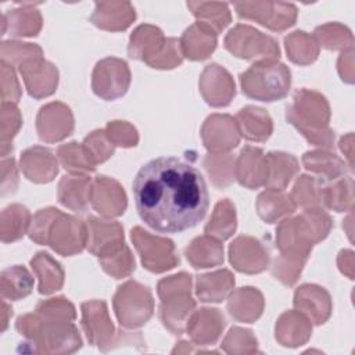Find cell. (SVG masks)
Wrapping results in <instances>:
<instances>
[{
  "label": "cell",
  "mask_w": 355,
  "mask_h": 355,
  "mask_svg": "<svg viewBox=\"0 0 355 355\" xmlns=\"http://www.w3.org/2000/svg\"><path fill=\"white\" fill-rule=\"evenodd\" d=\"M141 220L161 233H179L207 215L209 196L201 172L176 157H159L143 165L133 180Z\"/></svg>",
  "instance_id": "cell-1"
},
{
  "label": "cell",
  "mask_w": 355,
  "mask_h": 355,
  "mask_svg": "<svg viewBox=\"0 0 355 355\" xmlns=\"http://www.w3.org/2000/svg\"><path fill=\"white\" fill-rule=\"evenodd\" d=\"M286 119L313 146L333 147L334 132L329 128L330 105L320 93L309 89L297 90L294 103L286 107Z\"/></svg>",
  "instance_id": "cell-2"
},
{
  "label": "cell",
  "mask_w": 355,
  "mask_h": 355,
  "mask_svg": "<svg viewBox=\"0 0 355 355\" xmlns=\"http://www.w3.org/2000/svg\"><path fill=\"white\" fill-rule=\"evenodd\" d=\"M333 222L324 209H306L295 218H286L276 229L280 254L308 259L313 244L327 237Z\"/></svg>",
  "instance_id": "cell-3"
},
{
  "label": "cell",
  "mask_w": 355,
  "mask_h": 355,
  "mask_svg": "<svg viewBox=\"0 0 355 355\" xmlns=\"http://www.w3.org/2000/svg\"><path fill=\"white\" fill-rule=\"evenodd\" d=\"M15 329L29 340V352L68 354L82 345L80 334L72 322L51 320L36 311L19 316Z\"/></svg>",
  "instance_id": "cell-4"
},
{
  "label": "cell",
  "mask_w": 355,
  "mask_h": 355,
  "mask_svg": "<svg viewBox=\"0 0 355 355\" xmlns=\"http://www.w3.org/2000/svg\"><path fill=\"white\" fill-rule=\"evenodd\" d=\"M193 279L189 273L180 272L158 282L157 293L161 298L159 318L164 326L173 334H182L186 323L196 308L191 297Z\"/></svg>",
  "instance_id": "cell-5"
},
{
  "label": "cell",
  "mask_w": 355,
  "mask_h": 355,
  "mask_svg": "<svg viewBox=\"0 0 355 355\" xmlns=\"http://www.w3.org/2000/svg\"><path fill=\"white\" fill-rule=\"evenodd\" d=\"M243 93L259 101H277L288 94L291 72L277 60H259L240 73Z\"/></svg>",
  "instance_id": "cell-6"
},
{
  "label": "cell",
  "mask_w": 355,
  "mask_h": 355,
  "mask_svg": "<svg viewBox=\"0 0 355 355\" xmlns=\"http://www.w3.org/2000/svg\"><path fill=\"white\" fill-rule=\"evenodd\" d=\"M82 309V326L86 331L87 340L92 345H97L101 351H110L115 344H143L139 333L130 334L129 331L115 330L107 304L101 300L86 301L80 305Z\"/></svg>",
  "instance_id": "cell-7"
},
{
  "label": "cell",
  "mask_w": 355,
  "mask_h": 355,
  "mask_svg": "<svg viewBox=\"0 0 355 355\" xmlns=\"http://www.w3.org/2000/svg\"><path fill=\"white\" fill-rule=\"evenodd\" d=\"M112 305L118 322L128 329L143 326L154 312L151 291L135 280H129L118 287Z\"/></svg>",
  "instance_id": "cell-8"
},
{
  "label": "cell",
  "mask_w": 355,
  "mask_h": 355,
  "mask_svg": "<svg viewBox=\"0 0 355 355\" xmlns=\"http://www.w3.org/2000/svg\"><path fill=\"white\" fill-rule=\"evenodd\" d=\"M225 49L239 58L276 60L280 55L277 42L261 31L239 24L225 36Z\"/></svg>",
  "instance_id": "cell-9"
},
{
  "label": "cell",
  "mask_w": 355,
  "mask_h": 355,
  "mask_svg": "<svg viewBox=\"0 0 355 355\" xmlns=\"http://www.w3.org/2000/svg\"><path fill=\"white\" fill-rule=\"evenodd\" d=\"M130 237L147 270L162 273L179 263V257L172 240L154 236L140 226L132 229Z\"/></svg>",
  "instance_id": "cell-10"
},
{
  "label": "cell",
  "mask_w": 355,
  "mask_h": 355,
  "mask_svg": "<svg viewBox=\"0 0 355 355\" xmlns=\"http://www.w3.org/2000/svg\"><path fill=\"white\" fill-rule=\"evenodd\" d=\"M234 10L240 18L252 19L275 32H283L293 26L298 14L293 3L282 1H241L234 3Z\"/></svg>",
  "instance_id": "cell-11"
},
{
  "label": "cell",
  "mask_w": 355,
  "mask_h": 355,
  "mask_svg": "<svg viewBox=\"0 0 355 355\" xmlns=\"http://www.w3.org/2000/svg\"><path fill=\"white\" fill-rule=\"evenodd\" d=\"M130 78V69L126 61L116 57H107L100 60L93 69L92 89L103 100H116L128 92Z\"/></svg>",
  "instance_id": "cell-12"
},
{
  "label": "cell",
  "mask_w": 355,
  "mask_h": 355,
  "mask_svg": "<svg viewBox=\"0 0 355 355\" xmlns=\"http://www.w3.org/2000/svg\"><path fill=\"white\" fill-rule=\"evenodd\" d=\"M87 227L82 219L60 212L53 222L46 244L64 257L79 254L86 247Z\"/></svg>",
  "instance_id": "cell-13"
},
{
  "label": "cell",
  "mask_w": 355,
  "mask_h": 355,
  "mask_svg": "<svg viewBox=\"0 0 355 355\" xmlns=\"http://www.w3.org/2000/svg\"><path fill=\"white\" fill-rule=\"evenodd\" d=\"M201 139L208 153H229L240 143V132L236 119L227 114L209 115L202 123Z\"/></svg>",
  "instance_id": "cell-14"
},
{
  "label": "cell",
  "mask_w": 355,
  "mask_h": 355,
  "mask_svg": "<svg viewBox=\"0 0 355 355\" xmlns=\"http://www.w3.org/2000/svg\"><path fill=\"white\" fill-rule=\"evenodd\" d=\"M36 130L39 139L46 143H55L73 130V115L71 108L60 101L43 105L36 116Z\"/></svg>",
  "instance_id": "cell-15"
},
{
  "label": "cell",
  "mask_w": 355,
  "mask_h": 355,
  "mask_svg": "<svg viewBox=\"0 0 355 355\" xmlns=\"http://www.w3.org/2000/svg\"><path fill=\"white\" fill-rule=\"evenodd\" d=\"M87 227V250L98 257L104 258L123 247V227L114 220H105L96 216H89L86 220Z\"/></svg>",
  "instance_id": "cell-16"
},
{
  "label": "cell",
  "mask_w": 355,
  "mask_h": 355,
  "mask_svg": "<svg viewBox=\"0 0 355 355\" xmlns=\"http://www.w3.org/2000/svg\"><path fill=\"white\" fill-rule=\"evenodd\" d=\"M229 259L233 268L241 273H259L269 265V251L251 236H239L229 247Z\"/></svg>",
  "instance_id": "cell-17"
},
{
  "label": "cell",
  "mask_w": 355,
  "mask_h": 355,
  "mask_svg": "<svg viewBox=\"0 0 355 355\" xmlns=\"http://www.w3.org/2000/svg\"><path fill=\"white\" fill-rule=\"evenodd\" d=\"M200 92L211 107H226L236 94L232 75L218 64H209L204 68L198 80Z\"/></svg>",
  "instance_id": "cell-18"
},
{
  "label": "cell",
  "mask_w": 355,
  "mask_h": 355,
  "mask_svg": "<svg viewBox=\"0 0 355 355\" xmlns=\"http://www.w3.org/2000/svg\"><path fill=\"white\" fill-rule=\"evenodd\" d=\"M90 202L104 218L121 216L128 207L126 194L119 182L103 175L93 180Z\"/></svg>",
  "instance_id": "cell-19"
},
{
  "label": "cell",
  "mask_w": 355,
  "mask_h": 355,
  "mask_svg": "<svg viewBox=\"0 0 355 355\" xmlns=\"http://www.w3.org/2000/svg\"><path fill=\"white\" fill-rule=\"evenodd\" d=\"M25 87L29 96L43 98L51 96L58 85V71L54 64L46 61L43 57L25 62L19 67Z\"/></svg>",
  "instance_id": "cell-20"
},
{
  "label": "cell",
  "mask_w": 355,
  "mask_h": 355,
  "mask_svg": "<svg viewBox=\"0 0 355 355\" xmlns=\"http://www.w3.org/2000/svg\"><path fill=\"white\" fill-rule=\"evenodd\" d=\"M225 326L226 320L219 309L200 308L190 315L186 323V331L194 344L212 345L220 337Z\"/></svg>",
  "instance_id": "cell-21"
},
{
  "label": "cell",
  "mask_w": 355,
  "mask_h": 355,
  "mask_svg": "<svg viewBox=\"0 0 355 355\" xmlns=\"http://www.w3.org/2000/svg\"><path fill=\"white\" fill-rule=\"evenodd\" d=\"M166 39L159 28L150 24L140 25L130 35L128 54L130 58L144 61L151 67L164 51Z\"/></svg>",
  "instance_id": "cell-22"
},
{
  "label": "cell",
  "mask_w": 355,
  "mask_h": 355,
  "mask_svg": "<svg viewBox=\"0 0 355 355\" xmlns=\"http://www.w3.org/2000/svg\"><path fill=\"white\" fill-rule=\"evenodd\" d=\"M294 306L315 324H323L331 313V298L320 286L302 284L294 293Z\"/></svg>",
  "instance_id": "cell-23"
},
{
  "label": "cell",
  "mask_w": 355,
  "mask_h": 355,
  "mask_svg": "<svg viewBox=\"0 0 355 355\" xmlns=\"http://www.w3.org/2000/svg\"><path fill=\"white\" fill-rule=\"evenodd\" d=\"M236 179L247 189L265 186L268 179L266 155L261 148L245 146L236 159Z\"/></svg>",
  "instance_id": "cell-24"
},
{
  "label": "cell",
  "mask_w": 355,
  "mask_h": 355,
  "mask_svg": "<svg viewBox=\"0 0 355 355\" xmlns=\"http://www.w3.org/2000/svg\"><path fill=\"white\" fill-rule=\"evenodd\" d=\"M43 25L42 14L35 3H21L19 7L6 11L1 17V35L10 33L15 37L36 36Z\"/></svg>",
  "instance_id": "cell-25"
},
{
  "label": "cell",
  "mask_w": 355,
  "mask_h": 355,
  "mask_svg": "<svg viewBox=\"0 0 355 355\" xmlns=\"http://www.w3.org/2000/svg\"><path fill=\"white\" fill-rule=\"evenodd\" d=\"M19 166L26 179L35 183H49L58 173V162L54 154L42 146L25 150L19 158Z\"/></svg>",
  "instance_id": "cell-26"
},
{
  "label": "cell",
  "mask_w": 355,
  "mask_h": 355,
  "mask_svg": "<svg viewBox=\"0 0 355 355\" xmlns=\"http://www.w3.org/2000/svg\"><path fill=\"white\" fill-rule=\"evenodd\" d=\"M136 19L135 7L129 1H97L90 21L104 31H125Z\"/></svg>",
  "instance_id": "cell-27"
},
{
  "label": "cell",
  "mask_w": 355,
  "mask_h": 355,
  "mask_svg": "<svg viewBox=\"0 0 355 355\" xmlns=\"http://www.w3.org/2000/svg\"><path fill=\"white\" fill-rule=\"evenodd\" d=\"M179 40L183 57L201 61L208 58L216 49L218 33L200 22H194L183 32Z\"/></svg>",
  "instance_id": "cell-28"
},
{
  "label": "cell",
  "mask_w": 355,
  "mask_h": 355,
  "mask_svg": "<svg viewBox=\"0 0 355 355\" xmlns=\"http://www.w3.org/2000/svg\"><path fill=\"white\" fill-rule=\"evenodd\" d=\"M263 295L254 287H240L234 290L227 301V311L237 322L252 323L263 311Z\"/></svg>",
  "instance_id": "cell-29"
},
{
  "label": "cell",
  "mask_w": 355,
  "mask_h": 355,
  "mask_svg": "<svg viewBox=\"0 0 355 355\" xmlns=\"http://www.w3.org/2000/svg\"><path fill=\"white\" fill-rule=\"evenodd\" d=\"M234 119L240 136L250 141H265L273 132L270 115L259 107L247 105L237 112Z\"/></svg>",
  "instance_id": "cell-30"
},
{
  "label": "cell",
  "mask_w": 355,
  "mask_h": 355,
  "mask_svg": "<svg viewBox=\"0 0 355 355\" xmlns=\"http://www.w3.org/2000/svg\"><path fill=\"white\" fill-rule=\"evenodd\" d=\"M276 340L284 347H298L305 344L312 333L309 319L301 312L287 311L276 322Z\"/></svg>",
  "instance_id": "cell-31"
},
{
  "label": "cell",
  "mask_w": 355,
  "mask_h": 355,
  "mask_svg": "<svg viewBox=\"0 0 355 355\" xmlns=\"http://www.w3.org/2000/svg\"><path fill=\"white\" fill-rule=\"evenodd\" d=\"M93 180L87 175H68L58 183V201L72 209L83 211L90 202Z\"/></svg>",
  "instance_id": "cell-32"
},
{
  "label": "cell",
  "mask_w": 355,
  "mask_h": 355,
  "mask_svg": "<svg viewBox=\"0 0 355 355\" xmlns=\"http://www.w3.org/2000/svg\"><path fill=\"white\" fill-rule=\"evenodd\" d=\"M186 258L196 269L218 266L223 262V245L219 240L204 234L196 237L184 250Z\"/></svg>",
  "instance_id": "cell-33"
},
{
  "label": "cell",
  "mask_w": 355,
  "mask_h": 355,
  "mask_svg": "<svg viewBox=\"0 0 355 355\" xmlns=\"http://www.w3.org/2000/svg\"><path fill=\"white\" fill-rule=\"evenodd\" d=\"M234 287V276L227 269L205 273L197 277L196 294L202 302H220Z\"/></svg>",
  "instance_id": "cell-34"
},
{
  "label": "cell",
  "mask_w": 355,
  "mask_h": 355,
  "mask_svg": "<svg viewBox=\"0 0 355 355\" xmlns=\"http://www.w3.org/2000/svg\"><path fill=\"white\" fill-rule=\"evenodd\" d=\"M266 164L268 179L265 187L270 190H284L300 169L298 159L293 154L282 151L268 153Z\"/></svg>",
  "instance_id": "cell-35"
},
{
  "label": "cell",
  "mask_w": 355,
  "mask_h": 355,
  "mask_svg": "<svg viewBox=\"0 0 355 355\" xmlns=\"http://www.w3.org/2000/svg\"><path fill=\"white\" fill-rule=\"evenodd\" d=\"M31 266L39 279V293L51 294L64 284V270L61 265L47 252L40 251L31 259Z\"/></svg>",
  "instance_id": "cell-36"
},
{
  "label": "cell",
  "mask_w": 355,
  "mask_h": 355,
  "mask_svg": "<svg viewBox=\"0 0 355 355\" xmlns=\"http://www.w3.org/2000/svg\"><path fill=\"white\" fill-rule=\"evenodd\" d=\"M297 205L291 196L283 190L266 189L258 196L257 211L266 223H275L283 216H288L295 211Z\"/></svg>",
  "instance_id": "cell-37"
},
{
  "label": "cell",
  "mask_w": 355,
  "mask_h": 355,
  "mask_svg": "<svg viewBox=\"0 0 355 355\" xmlns=\"http://www.w3.org/2000/svg\"><path fill=\"white\" fill-rule=\"evenodd\" d=\"M31 212L21 204H11L1 211L0 239L3 243H14L29 232Z\"/></svg>",
  "instance_id": "cell-38"
},
{
  "label": "cell",
  "mask_w": 355,
  "mask_h": 355,
  "mask_svg": "<svg viewBox=\"0 0 355 355\" xmlns=\"http://www.w3.org/2000/svg\"><path fill=\"white\" fill-rule=\"evenodd\" d=\"M33 290V277L25 266L14 265L0 275V291L4 300L18 301L29 295Z\"/></svg>",
  "instance_id": "cell-39"
},
{
  "label": "cell",
  "mask_w": 355,
  "mask_h": 355,
  "mask_svg": "<svg viewBox=\"0 0 355 355\" xmlns=\"http://www.w3.org/2000/svg\"><path fill=\"white\" fill-rule=\"evenodd\" d=\"M187 8L197 18V22L211 28L215 33L222 32L232 21V14L226 3L187 1Z\"/></svg>",
  "instance_id": "cell-40"
},
{
  "label": "cell",
  "mask_w": 355,
  "mask_h": 355,
  "mask_svg": "<svg viewBox=\"0 0 355 355\" xmlns=\"http://www.w3.org/2000/svg\"><path fill=\"white\" fill-rule=\"evenodd\" d=\"M302 164L308 171L322 175L326 180H337L347 173L345 162L326 150L306 151L302 155Z\"/></svg>",
  "instance_id": "cell-41"
},
{
  "label": "cell",
  "mask_w": 355,
  "mask_h": 355,
  "mask_svg": "<svg viewBox=\"0 0 355 355\" xmlns=\"http://www.w3.org/2000/svg\"><path fill=\"white\" fill-rule=\"evenodd\" d=\"M237 227L236 209L230 200L223 198L216 205L205 225V234L223 241L227 240Z\"/></svg>",
  "instance_id": "cell-42"
},
{
  "label": "cell",
  "mask_w": 355,
  "mask_h": 355,
  "mask_svg": "<svg viewBox=\"0 0 355 355\" xmlns=\"http://www.w3.org/2000/svg\"><path fill=\"white\" fill-rule=\"evenodd\" d=\"M287 57L298 65L312 64L319 55V44L313 36L304 31H295L284 37Z\"/></svg>",
  "instance_id": "cell-43"
},
{
  "label": "cell",
  "mask_w": 355,
  "mask_h": 355,
  "mask_svg": "<svg viewBox=\"0 0 355 355\" xmlns=\"http://www.w3.org/2000/svg\"><path fill=\"white\" fill-rule=\"evenodd\" d=\"M322 190L323 184L320 183V180L308 175H301L297 179L290 196L295 205L304 208V211L324 209Z\"/></svg>",
  "instance_id": "cell-44"
},
{
  "label": "cell",
  "mask_w": 355,
  "mask_h": 355,
  "mask_svg": "<svg viewBox=\"0 0 355 355\" xmlns=\"http://www.w3.org/2000/svg\"><path fill=\"white\" fill-rule=\"evenodd\" d=\"M204 166L215 187L225 189L236 179V158L230 153H209L204 159Z\"/></svg>",
  "instance_id": "cell-45"
},
{
  "label": "cell",
  "mask_w": 355,
  "mask_h": 355,
  "mask_svg": "<svg viewBox=\"0 0 355 355\" xmlns=\"http://www.w3.org/2000/svg\"><path fill=\"white\" fill-rule=\"evenodd\" d=\"M354 184L351 178H340L333 180V183L323 186L322 197L323 207L334 209L337 212H344L347 209H352V193Z\"/></svg>",
  "instance_id": "cell-46"
},
{
  "label": "cell",
  "mask_w": 355,
  "mask_h": 355,
  "mask_svg": "<svg viewBox=\"0 0 355 355\" xmlns=\"http://www.w3.org/2000/svg\"><path fill=\"white\" fill-rule=\"evenodd\" d=\"M313 33L318 44L329 50H347L352 47L354 43L351 31L338 22H329L320 25L315 29Z\"/></svg>",
  "instance_id": "cell-47"
},
{
  "label": "cell",
  "mask_w": 355,
  "mask_h": 355,
  "mask_svg": "<svg viewBox=\"0 0 355 355\" xmlns=\"http://www.w3.org/2000/svg\"><path fill=\"white\" fill-rule=\"evenodd\" d=\"M57 158L62 168L73 175H86L96 169V165H93L86 157L83 146L76 141L60 146L57 150Z\"/></svg>",
  "instance_id": "cell-48"
},
{
  "label": "cell",
  "mask_w": 355,
  "mask_h": 355,
  "mask_svg": "<svg viewBox=\"0 0 355 355\" xmlns=\"http://www.w3.org/2000/svg\"><path fill=\"white\" fill-rule=\"evenodd\" d=\"M22 125V116L14 103H1L0 136H1V158L12 151V139Z\"/></svg>",
  "instance_id": "cell-49"
},
{
  "label": "cell",
  "mask_w": 355,
  "mask_h": 355,
  "mask_svg": "<svg viewBox=\"0 0 355 355\" xmlns=\"http://www.w3.org/2000/svg\"><path fill=\"white\" fill-rule=\"evenodd\" d=\"M43 50L37 44L7 40L1 43V61L11 67H22L25 62L42 58Z\"/></svg>",
  "instance_id": "cell-50"
},
{
  "label": "cell",
  "mask_w": 355,
  "mask_h": 355,
  "mask_svg": "<svg viewBox=\"0 0 355 355\" xmlns=\"http://www.w3.org/2000/svg\"><path fill=\"white\" fill-rule=\"evenodd\" d=\"M86 157L93 165L107 161L115 150V144L110 140L105 129L93 130L82 143Z\"/></svg>",
  "instance_id": "cell-51"
},
{
  "label": "cell",
  "mask_w": 355,
  "mask_h": 355,
  "mask_svg": "<svg viewBox=\"0 0 355 355\" xmlns=\"http://www.w3.org/2000/svg\"><path fill=\"white\" fill-rule=\"evenodd\" d=\"M98 261L104 272L115 279L126 277L135 270V258L126 244H123V247L116 252L104 258H98Z\"/></svg>",
  "instance_id": "cell-52"
},
{
  "label": "cell",
  "mask_w": 355,
  "mask_h": 355,
  "mask_svg": "<svg viewBox=\"0 0 355 355\" xmlns=\"http://www.w3.org/2000/svg\"><path fill=\"white\" fill-rule=\"evenodd\" d=\"M257 344V338L251 330L232 327L222 341V348L227 354H252L258 352Z\"/></svg>",
  "instance_id": "cell-53"
},
{
  "label": "cell",
  "mask_w": 355,
  "mask_h": 355,
  "mask_svg": "<svg viewBox=\"0 0 355 355\" xmlns=\"http://www.w3.org/2000/svg\"><path fill=\"white\" fill-rule=\"evenodd\" d=\"M35 311L42 316L57 322H73L76 318L75 306L64 297L40 301Z\"/></svg>",
  "instance_id": "cell-54"
},
{
  "label": "cell",
  "mask_w": 355,
  "mask_h": 355,
  "mask_svg": "<svg viewBox=\"0 0 355 355\" xmlns=\"http://www.w3.org/2000/svg\"><path fill=\"white\" fill-rule=\"evenodd\" d=\"M305 262H306V259L287 257V255L280 254L273 261L272 275L277 280H280L284 286H293L298 280Z\"/></svg>",
  "instance_id": "cell-55"
},
{
  "label": "cell",
  "mask_w": 355,
  "mask_h": 355,
  "mask_svg": "<svg viewBox=\"0 0 355 355\" xmlns=\"http://www.w3.org/2000/svg\"><path fill=\"white\" fill-rule=\"evenodd\" d=\"M61 211L53 207L44 208V209H39L31 222V227H29V237L32 241L37 243V244H44L47 241V234L49 230L53 225V222L55 220V218L58 216Z\"/></svg>",
  "instance_id": "cell-56"
},
{
  "label": "cell",
  "mask_w": 355,
  "mask_h": 355,
  "mask_svg": "<svg viewBox=\"0 0 355 355\" xmlns=\"http://www.w3.org/2000/svg\"><path fill=\"white\" fill-rule=\"evenodd\" d=\"M105 132L110 140L115 146L121 147H135L139 143V135L133 125L126 121H111L108 122Z\"/></svg>",
  "instance_id": "cell-57"
},
{
  "label": "cell",
  "mask_w": 355,
  "mask_h": 355,
  "mask_svg": "<svg viewBox=\"0 0 355 355\" xmlns=\"http://www.w3.org/2000/svg\"><path fill=\"white\" fill-rule=\"evenodd\" d=\"M21 98V87L14 67L1 61V103L17 104Z\"/></svg>",
  "instance_id": "cell-58"
},
{
  "label": "cell",
  "mask_w": 355,
  "mask_h": 355,
  "mask_svg": "<svg viewBox=\"0 0 355 355\" xmlns=\"http://www.w3.org/2000/svg\"><path fill=\"white\" fill-rule=\"evenodd\" d=\"M18 186V172L12 157L1 158V196L12 194Z\"/></svg>",
  "instance_id": "cell-59"
},
{
  "label": "cell",
  "mask_w": 355,
  "mask_h": 355,
  "mask_svg": "<svg viewBox=\"0 0 355 355\" xmlns=\"http://www.w3.org/2000/svg\"><path fill=\"white\" fill-rule=\"evenodd\" d=\"M354 49L349 47L347 50H343L338 58V72L343 80L352 83L354 80Z\"/></svg>",
  "instance_id": "cell-60"
},
{
  "label": "cell",
  "mask_w": 355,
  "mask_h": 355,
  "mask_svg": "<svg viewBox=\"0 0 355 355\" xmlns=\"http://www.w3.org/2000/svg\"><path fill=\"white\" fill-rule=\"evenodd\" d=\"M338 266L343 273L349 279H354V252L349 250H343L338 255Z\"/></svg>",
  "instance_id": "cell-61"
},
{
  "label": "cell",
  "mask_w": 355,
  "mask_h": 355,
  "mask_svg": "<svg viewBox=\"0 0 355 355\" xmlns=\"http://www.w3.org/2000/svg\"><path fill=\"white\" fill-rule=\"evenodd\" d=\"M340 148L345 154V157L348 159V164H349V168L352 169V133L344 136L340 140Z\"/></svg>",
  "instance_id": "cell-62"
},
{
  "label": "cell",
  "mask_w": 355,
  "mask_h": 355,
  "mask_svg": "<svg viewBox=\"0 0 355 355\" xmlns=\"http://www.w3.org/2000/svg\"><path fill=\"white\" fill-rule=\"evenodd\" d=\"M1 331H4L8 326V320L12 315V308L6 302V300L3 298V302H1Z\"/></svg>",
  "instance_id": "cell-63"
}]
</instances>
